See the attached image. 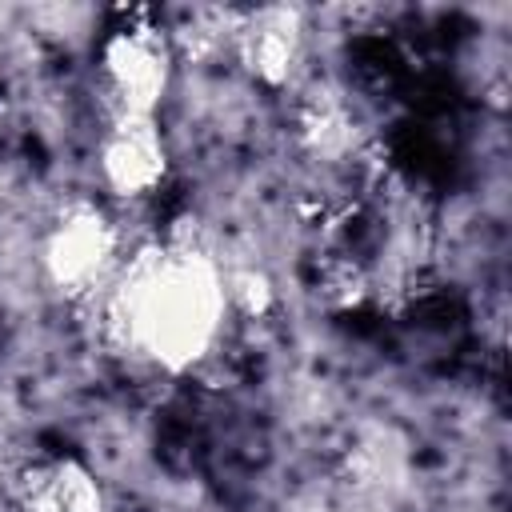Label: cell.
Instances as JSON below:
<instances>
[{
  "label": "cell",
  "mask_w": 512,
  "mask_h": 512,
  "mask_svg": "<svg viewBox=\"0 0 512 512\" xmlns=\"http://www.w3.org/2000/svg\"><path fill=\"white\" fill-rule=\"evenodd\" d=\"M224 316V272L188 240L144 244L108 280V336L164 372L196 368L216 348Z\"/></svg>",
  "instance_id": "1"
},
{
  "label": "cell",
  "mask_w": 512,
  "mask_h": 512,
  "mask_svg": "<svg viewBox=\"0 0 512 512\" xmlns=\"http://www.w3.org/2000/svg\"><path fill=\"white\" fill-rule=\"evenodd\" d=\"M96 68H100V84L108 92L112 116H156L176 68L172 32H164L156 20L136 12L124 24L108 28V36L100 40Z\"/></svg>",
  "instance_id": "2"
},
{
  "label": "cell",
  "mask_w": 512,
  "mask_h": 512,
  "mask_svg": "<svg viewBox=\"0 0 512 512\" xmlns=\"http://www.w3.org/2000/svg\"><path fill=\"white\" fill-rule=\"evenodd\" d=\"M120 232L96 204H68L40 240V268L48 284L64 296H84L104 288L116 272Z\"/></svg>",
  "instance_id": "3"
},
{
  "label": "cell",
  "mask_w": 512,
  "mask_h": 512,
  "mask_svg": "<svg viewBox=\"0 0 512 512\" xmlns=\"http://www.w3.org/2000/svg\"><path fill=\"white\" fill-rule=\"evenodd\" d=\"M232 52L252 80L284 88L304 56V12L296 4H260L236 12Z\"/></svg>",
  "instance_id": "4"
},
{
  "label": "cell",
  "mask_w": 512,
  "mask_h": 512,
  "mask_svg": "<svg viewBox=\"0 0 512 512\" xmlns=\"http://www.w3.org/2000/svg\"><path fill=\"white\" fill-rule=\"evenodd\" d=\"M168 176V144L156 116H112L100 136V180L116 196H148Z\"/></svg>",
  "instance_id": "5"
},
{
  "label": "cell",
  "mask_w": 512,
  "mask_h": 512,
  "mask_svg": "<svg viewBox=\"0 0 512 512\" xmlns=\"http://www.w3.org/2000/svg\"><path fill=\"white\" fill-rule=\"evenodd\" d=\"M20 512H108L100 480L72 456L32 464L16 484Z\"/></svg>",
  "instance_id": "6"
},
{
  "label": "cell",
  "mask_w": 512,
  "mask_h": 512,
  "mask_svg": "<svg viewBox=\"0 0 512 512\" xmlns=\"http://www.w3.org/2000/svg\"><path fill=\"white\" fill-rule=\"evenodd\" d=\"M296 132H300V144L324 160H336L352 148V116L336 92L308 96L296 112Z\"/></svg>",
  "instance_id": "7"
},
{
  "label": "cell",
  "mask_w": 512,
  "mask_h": 512,
  "mask_svg": "<svg viewBox=\"0 0 512 512\" xmlns=\"http://www.w3.org/2000/svg\"><path fill=\"white\" fill-rule=\"evenodd\" d=\"M368 296V276L360 272V264H328L324 276H320V300L328 308H356L360 300Z\"/></svg>",
  "instance_id": "8"
},
{
  "label": "cell",
  "mask_w": 512,
  "mask_h": 512,
  "mask_svg": "<svg viewBox=\"0 0 512 512\" xmlns=\"http://www.w3.org/2000/svg\"><path fill=\"white\" fill-rule=\"evenodd\" d=\"M224 292H228V308H240V312H248V316H260V312H268V304H272V284H268V276L256 272V268L224 276Z\"/></svg>",
  "instance_id": "9"
}]
</instances>
